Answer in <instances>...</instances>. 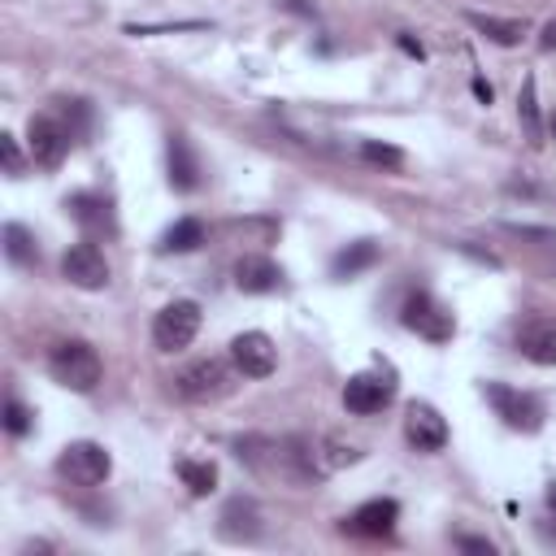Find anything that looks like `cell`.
Masks as SVG:
<instances>
[{"label":"cell","mask_w":556,"mask_h":556,"mask_svg":"<svg viewBox=\"0 0 556 556\" xmlns=\"http://www.w3.org/2000/svg\"><path fill=\"white\" fill-rule=\"evenodd\" d=\"M230 361H235V369H239L243 378H269V374H274V343H269V334H261V330L235 334Z\"/></svg>","instance_id":"obj_10"},{"label":"cell","mask_w":556,"mask_h":556,"mask_svg":"<svg viewBox=\"0 0 556 556\" xmlns=\"http://www.w3.org/2000/svg\"><path fill=\"white\" fill-rule=\"evenodd\" d=\"M552 135H556V117H552Z\"/></svg>","instance_id":"obj_32"},{"label":"cell","mask_w":556,"mask_h":556,"mask_svg":"<svg viewBox=\"0 0 556 556\" xmlns=\"http://www.w3.org/2000/svg\"><path fill=\"white\" fill-rule=\"evenodd\" d=\"M65 208H70V217H74L83 230H91V235H113V230H117V222H113V204H109L104 195H96V191H78V195H70Z\"/></svg>","instance_id":"obj_13"},{"label":"cell","mask_w":556,"mask_h":556,"mask_svg":"<svg viewBox=\"0 0 556 556\" xmlns=\"http://www.w3.org/2000/svg\"><path fill=\"white\" fill-rule=\"evenodd\" d=\"M4 430H9V434H26V430H30V413H26V404L13 400V395L4 400Z\"/></svg>","instance_id":"obj_25"},{"label":"cell","mask_w":556,"mask_h":556,"mask_svg":"<svg viewBox=\"0 0 556 556\" xmlns=\"http://www.w3.org/2000/svg\"><path fill=\"white\" fill-rule=\"evenodd\" d=\"M517 113H521L526 139L539 148V143H543V122H539V96H534V78H526V83H521V96H517Z\"/></svg>","instance_id":"obj_22"},{"label":"cell","mask_w":556,"mask_h":556,"mask_svg":"<svg viewBox=\"0 0 556 556\" xmlns=\"http://www.w3.org/2000/svg\"><path fill=\"white\" fill-rule=\"evenodd\" d=\"M174 387H178L182 400H217V395L230 391V374L217 356H204V361H191L187 369H178Z\"/></svg>","instance_id":"obj_7"},{"label":"cell","mask_w":556,"mask_h":556,"mask_svg":"<svg viewBox=\"0 0 556 556\" xmlns=\"http://www.w3.org/2000/svg\"><path fill=\"white\" fill-rule=\"evenodd\" d=\"M517 348L521 356H530L534 365H556V321L552 317H530L517 330Z\"/></svg>","instance_id":"obj_15"},{"label":"cell","mask_w":556,"mask_h":556,"mask_svg":"<svg viewBox=\"0 0 556 556\" xmlns=\"http://www.w3.org/2000/svg\"><path fill=\"white\" fill-rule=\"evenodd\" d=\"M178 478H182V486H187L195 500L217 486V469H213L208 460H178Z\"/></svg>","instance_id":"obj_23"},{"label":"cell","mask_w":556,"mask_h":556,"mask_svg":"<svg viewBox=\"0 0 556 556\" xmlns=\"http://www.w3.org/2000/svg\"><path fill=\"white\" fill-rule=\"evenodd\" d=\"M204 243V222H195V217H178L165 235H161V252H191V248H200Z\"/></svg>","instance_id":"obj_19"},{"label":"cell","mask_w":556,"mask_h":556,"mask_svg":"<svg viewBox=\"0 0 556 556\" xmlns=\"http://www.w3.org/2000/svg\"><path fill=\"white\" fill-rule=\"evenodd\" d=\"M400 317H404V326H408L413 334H421V339H430V343H447V339H452V330H456L452 308H447V304H439L430 291H413V295L404 300Z\"/></svg>","instance_id":"obj_3"},{"label":"cell","mask_w":556,"mask_h":556,"mask_svg":"<svg viewBox=\"0 0 556 556\" xmlns=\"http://www.w3.org/2000/svg\"><path fill=\"white\" fill-rule=\"evenodd\" d=\"M200 330V304L195 300H174L152 317V343L161 352H182Z\"/></svg>","instance_id":"obj_4"},{"label":"cell","mask_w":556,"mask_h":556,"mask_svg":"<svg viewBox=\"0 0 556 556\" xmlns=\"http://www.w3.org/2000/svg\"><path fill=\"white\" fill-rule=\"evenodd\" d=\"M165 156H169V187L174 191H195L200 187V161H195L187 135H169Z\"/></svg>","instance_id":"obj_16"},{"label":"cell","mask_w":556,"mask_h":556,"mask_svg":"<svg viewBox=\"0 0 556 556\" xmlns=\"http://www.w3.org/2000/svg\"><path fill=\"white\" fill-rule=\"evenodd\" d=\"M222 539H230V543H252L256 534H261V513H256V504L252 500H230L226 508H222Z\"/></svg>","instance_id":"obj_17"},{"label":"cell","mask_w":556,"mask_h":556,"mask_svg":"<svg viewBox=\"0 0 556 556\" xmlns=\"http://www.w3.org/2000/svg\"><path fill=\"white\" fill-rule=\"evenodd\" d=\"M539 43H543V52H556V17H547V22H543Z\"/></svg>","instance_id":"obj_27"},{"label":"cell","mask_w":556,"mask_h":556,"mask_svg":"<svg viewBox=\"0 0 556 556\" xmlns=\"http://www.w3.org/2000/svg\"><path fill=\"white\" fill-rule=\"evenodd\" d=\"M61 274H65V282H74L83 291H100L109 282V261H104V252L96 243H74L61 256Z\"/></svg>","instance_id":"obj_8"},{"label":"cell","mask_w":556,"mask_h":556,"mask_svg":"<svg viewBox=\"0 0 556 556\" xmlns=\"http://www.w3.org/2000/svg\"><path fill=\"white\" fill-rule=\"evenodd\" d=\"M361 156H365L369 165H378V169H400V165H404V152H400L395 143H378V139H365V143H361Z\"/></svg>","instance_id":"obj_24"},{"label":"cell","mask_w":556,"mask_h":556,"mask_svg":"<svg viewBox=\"0 0 556 556\" xmlns=\"http://www.w3.org/2000/svg\"><path fill=\"white\" fill-rule=\"evenodd\" d=\"M56 473L74 486H100L109 473H113V460L100 443L91 439H78V443H65L61 456H56Z\"/></svg>","instance_id":"obj_2"},{"label":"cell","mask_w":556,"mask_h":556,"mask_svg":"<svg viewBox=\"0 0 556 556\" xmlns=\"http://www.w3.org/2000/svg\"><path fill=\"white\" fill-rule=\"evenodd\" d=\"M547 513H552V517H556V482H552V486H547Z\"/></svg>","instance_id":"obj_31"},{"label":"cell","mask_w":556,"mask_h":556,"mask_svg":"<svg viewBox=\"0 0 556 556\" xmlns=\"http://www.w3.org/2000/svg\"><path fill=\"white\" fill-rule=\"evenodd\" d=\"M391 395H395V382H391V378L356 374V378H348V387H343V408L356 413V417H369V413L387 408Z\"/></svg>","instance_id":"obj_11"},{"label":"cell","mask_w":556,"mask_h":556,"mask_svg":"<svg viewBox=\"0 0 556 556\" xmlns=\"http://www.w3.org/2000/svg\"><path fill=\"white\" fill-rule=\"evenodd\" d=\"M48 374L61 387L83 395V391H96V382L104 378V365H100V356H96V348L87 339H65V343H56L48 352Z\"/></svg>","instance_id":"obj_1"},{"label":"cell","mask_w":556,"mask_h":556,"mask_svg":"<svg viewBox=\"0 0 556 556\" xmlns=\"http://www.w3.org/2000/svg\"><path fill=\"white\" fill-rule=\"evenodd\" d=\"M486 400H491L495 417H504V426H513V430L534 434L543 426V404L530 391H517L508 382H486Z\"/></svg>","instance_id":"obj_5"},{"label":"cell","mask_w":556,"mask_h":556,"mask_svg":"<svg viewBox=\"0 0 556 556\" xmlns=\"http://www.w3.org/2000/svg\"><path fill=\"white\" fill-rule=\"evenodd\" d=\"M456 543H460V547H465V552H486V556H491V552H495V547H491V543H486V539H469V534H460V539H456Z\"/></svg>","instance_id":"obj_28"},{"label":"cell","mask_w":556,"mask_h":556,"mask_svg":"<svg viewBox=\"0 0 556 556\" xmlns=\"http://www.w3.org/2000/svg\"><path fill=\"white\" fill-rule=\"evenodd\" d=\"M235 287L243 295H269L282 287V269L269 261V256H239L235 265Z\"/></svg>","instance_id":"obj_14"},{"label":"cell","mask_w":556,"mask_h":556,"mask_svg":"<svg viewBox=\"0 0 556 556\" xmlns=\"http://www.w3.org/2000/svg\"><path fill=\"white\" fill-rule=\"evenodd\" d=\"M400 48H404L408 56H417V61H421V43H417V39H408V35H400Z\"/></svg>","instance_id":"obj_29"},{"label":"cell","mask_w":556,"mask_h":556,"mask_svg":"<svg viewBox=\"0 0 556 556\" xmlns=\"http://www.w3.org/2000/svg\"><path fill=\"white\" fill-rule=\"evenodd\" d=\"M70 139H74V130H70L65 122L48 117V113H39V117L26 122V148H30V161L43 165V169H56V165L65 161Z\"/></svg>","instance_id":"obj_6"},{"label":"cell","mask_w":556,"mask_h":556,"mask_svg":"<svg viewBox=\"0 0 556 556\" xmlns=\"http://www.w3.org/2000/svg\"><path fill=\"white\" fill-rule=\"evenodd\" d=\"M404 439L417 447V452H439L447 443V421L434 404L426 400H413L408 413H404Z\"/></svg>","instance_id":"obj_9"},{"label":"cell","mask_w":556,"mask_h":556,"mask_svg":"<svg viewBox=\"0 0 556 556\" xmlns=\"http://www.w3.org/2000/svg\"><path fill=\"white\" fill-rule=\"evenodd\" d=\"M378 261V243L374 239H356V243H348L334 261H330V274L334 278H356L361 269H369Z\"/></svg>","instance_id":"obj_18"},{"label":"cell","mask_w":556,"mask_h":556,"mask_svg":"<svg viewBox=\"0 0 556 556\" xmlns=\"http://www.w3.org/2000/svg\"><path fill=\"white\" fill-rule=\"evenodd\" d=\"M473 96H478V100H486V104H491V87H486V83H482V78H473Z\"/></svg>","instance_id":"obj_30"},{"label":"cell","mask_w":556,"mask_h":556,"mask_svg":"<svg viewBox=\"0 0 556 556\" xmlns=\"http://www.w3.org/2000/svg\"><path fill=\"white\" fill-rule=\"evenodd\" d=\"M469 26H478L486 39H495V43H517L521 35H526V22H513V17H486V13H469Z\"/></svg>","instance_id":"obj_20"},{"label":"cell","mask_w":556,"mask_h":556,"mask_svg":"<svg viewBox=\"0 0 556 556\" xmlns=\"http://www.w3.org/2000/svg\"><path fill=\"white\" fill-rule=\"evenodd\" d=\"M0 156H4V174H22V152H17V139L13 135H0Z\"/></svg>","instance_id":"obj_26"},{"label":"cell","mask_w":556,"mask_h":556,"mask_svg":"<svg viewBox=\"0 0 556 556\" xmlns=\"http://www.w3.org/2000/svg\"><path fill=\"white\" fill-rule=\"evenodd\" d=\"M395 521H400V504L395 500H369L343 521V530L356 534V539H387L395 530Z\"/></svg>","instance_id":"obj_12"},{"label":"cell","mask_w":556,"mask_h":556,"mask_svg":"<svg viewBox=\"0 0 556 556\" xmlns=\"http://www.w3.org/2000/svg\"><path fill=\"white\" fill-rule=\"evenodd\" d=\"M4 256H9L13 265H35V261H39V248H35V235H30L26 226H17V222H9V226H4Z\"/></svg>","instance_id":"obj_21"}]
</instances>
